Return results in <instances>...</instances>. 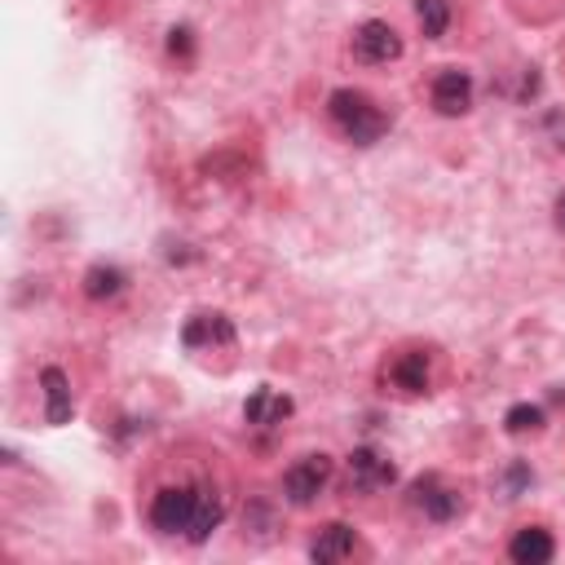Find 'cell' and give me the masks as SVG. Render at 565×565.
<instances>
[{"label": "cell", "instance_id": "6da1fadb", "mask_svg": "<svg viewBox=\"0 0 565 565\" xmlns=\"http://www.w3.org/2000/svg\"><path fill=\"white\" fill-rule=\"evenodd\" d=\"M327 115H331V124H335L353 146H371V141H380V137L388 132V115H384L362 88H335V93L327 97Z\"/></svg>", "mask_w": 565, "mask_h": 565}, {"label": "cell", "instance_id": "7a4b0ae2", "mask_svg": "<svg viewBox=\"0 0 565 565\" xmlns=\"http://www.w3.org/2000/svg\"><path fill=\"white\" fill-rule=\"evenodd\" d=\"M331 481V455L313 450V455H300L287 472H282V494L291 508H309Z\"/></svg>", "mask_w": 565, "mask_h": 565}, {"label": "cell", "instance_id": "3957f363", "mask_svg": "<svg viewBox=\"0 0 565 565\" xmlns=\"http://www.w3.org/2000/svg\"><path fill=\"white\" fill-rule=\"evenodd\" d=\"M406 499H411V508H419L428 521H450V516H459V512H463V494H459V490H450V486H441V477H437V472L415 477Z\"/></svg>", "mask_w": 565, "mask_h": 565}, {"label": "cell", "instance_id": "277c9868", "mask_svg": "<svg viewBox=\"0 0 565 565\" xmlns=\"http://www.w3.org/2000/svg\"><path fill=\"white\" fill-rule=\"evenodd\" d=\"M190 512H194V486H163L150 499V525L159 534H185Z\"/></svg>", "mask_w": 565, "mask_h": 565}, {"label": "cell", "instance_id": "5b68a950", "mask_svg": "<svg viewBox=\"0 0 565 565\" xmlns=\"http://www.w3.org/2000/svg\"><path fill=\"white\" fill-rule=\"evenodd\" d=\"M393 481H397V468H393L388 455H380V450H371V446H358V450L349 455V490L371 494V490H388Z\"/></svg>", "mask_w": 565, "mask_h": 565}, {"label": "cell", "instance_id": "8992f818", "mask_svg": "<svg viewBox=\"0 0 565 565\" xmlns=\"http://www.w3.org/2000/svg\"><path fill=\"white\" fill-rule=\"evenodd\" d=\"M353 53H358L362 62H371V66L393 62V57H402V35H397L388 22L371 18V22H362V26L353 31Z\"/></svg>", "mask_w": 565, "mask_h": 565}, {"label": "cell", "instance_id": "52a82bcc", "mask_svg": "<svg viewBox=\"0 0 565 565\" xmlns=\"http://www.w3.org/2000/svg\"><path fill=\"white\" fill-rule=\"evenodd\" d=\"M468 106H472V75L459 71V66H446V71L433 79V110L446 115V119H455V115H463Z\"/></svg>", "mask_w": 565, "mask_h": 565}, {"label": "cell", "instance_id": "ba28073f", "mask_svg": "<svg viewBox=\"0 0 565 565\" xmlns=\"http://www.w3.org/2000/svg\"><path fill=\"white\" fill-rule=\"evenodd\" d=\"M384 380H388L397 393H406V397L428 393V380H433V371H428V353H424V349L397 353V358L384 366Z\"/></svg>", "mask_w": 565, "mask_h": 565}, {"label": "cell", "instance_id": "9c48e42d", "mask_svg": "<svg viewBox=\"0 0 565 565\" xmlns=\"http://www.w3.org/2000/svg\"><path fill=\"white\" fill-rule=\"evenodd\" d=\"M291 411H296V402H291L287 393L269 388V384L252 388V397L243 402V419H247L252 428H278V424L291 415Z\"/></svg>", "mask_w": 565, "mask_h": 565}, {"label": "cell", "instance_id": "30bf717a", "mask_svg": "<svg viewBox=\"0 0 565 565\" xmlns=\"http://www.w3.org/2000/svg\"><path fill=\"white\" fill-rule=\"evenodd\" d=\"M221 521H225V499L216 494V486H194V512H190L185 539L190 543H207Z\"/></svg>", "mask_w": 565, "mask_h": 565}, {"label": "cell", "instance_id": "8fae6325", "mask_svg": "<svg viewBox=\"0 0 565 565\" xmlns=\"http://www.w3.org/2000/svg\"><path fill=\"white\" fill-rule=\"evenodd\" d=\"M181 344L185 349H203V344H234V322L225 313H190L181 327Z\"/></svg>", "mask_w": 565, "mask_h": 565}, {"label": "cell", "instance_id": "7c38bea8", "mask_svg": "<svg viewBox=\"0 0 565 565\" xmlns=\"http://www.w3.org/2000/svg\"><path fill=\"white\" fill-rule=\"evenodd\" d=\"M508 556H512L516 565H547V561L556 556V539H552L543 525H525V530H516V534L508 539Z\"/></svg>", "mask_w": 565, "mask_h": 565}, {"label": "cell", "instance_id": "4fadbf2b", "mask_svg": "<svg viewBox=\"0 0 565 565\" xmlns=\"http://www.w3.org/2000/svg\"><path fill=\"white\" fill-rule=\"evenodd\" d=\"M353 547H358V534H353V525H344V521H331V525H322V530L313 534V543H309V561H318V565H331V561H344Z\"/></svg>", "mask_w": 565, "mask_h": 565}, {"label": "cell", "instance_id": "5bb4252c", "mask_svg": "<svg viewBox=\"0 0 565 565\" xmlns=\"http://www.w3.org/2000/svg\"><path fill=\"white\" fill-rule=\"evenodd\" d=\"M40 388H44V419L49 424H66L75 402H71V380L62 366H44L40 371Z\"/></svg>", "mask_w": 565, "mask_h": 565}, {"label": "cell", "instance_id": "9a60e30c", "mask_svg": "<svg viewBox=\"0 0 565 565\" xmlns=\"http://www.w3.org/2000/svg\"><path fill=\"white\" fill-rule=\"evenodd\" d=\"M124 282H128V274H124L119 265H106V260L88 265L84 278H79V287H84L88 300H115V296L124 291Z\"/></svg>", "mask_w": 565, "mask_h": 565}, {"label": "cell", "instance_id": "2e32d148", "mask_svg": "<svg viewBox=\"0 0 565 565\" xmlns=\"http://www.w3.org/2000/svg\"><path fill=\"white\" fill-rule=\"evenodd\" d=\"M415 22H419V31L428 40L446 35V26H450V0H415Z\"/></svg>", "mask_w": 565, "mask_h": 565}, {"label": "cell", "instance_id": "e0dca14e", "mask_svg": "<svg viewBox=\"0 0 565 565\" xmlns=\"http://www.w3.org/2000/svg\"><path fill=\"white\" fill-rule=\"evenodd\" d=\"M503 428H508L512 437H521V433H539V428H543V411H539L534 402H516V406H508Z\"/></svg>", "mask_w": 565, "mask_h": 565}, {"label": "cell", "instance_id": "ac0fdd59", "mask_svg": "<svg viewBox=\"0 0 565 565\" xmlns=\"http://www.w3.org/2000/svg\"><path fill=\"white\" fill-rule=\"evenodd\" d=\"M168 53L181 57V62H190V57H194V26H185V22L172 26V31H168Z\"/></svg>", "mask_w": 565, "mask_h": 565}, {"label": "cell", "instance_id": "d6986e66", "mask_svg": "<svg viewBox=\"0 0 565 565\" xmlns=\"http://www.w3.org/2000/svg\"><path fill=\"white\" fill-rule=\"evenodd\" d=\"M530 481H534V472H530L521 459H516V463H508V477H503V499H516V494H521Z\"/></svg>", "mask_w": 565, "mask_h": 565}, {"label": "cell", "instance_id": "ffe728a7", "mask_svg": "<svg viewBox=\"0 0 565 565\" xmlns=\"http://www.w3.org/2000/svg\"><path fill=\"white\" fill-rule=\"evenodd\" d=\"M556 225H561V234H565V194L556 199Z\"/></svg>", "mask_w": 565, "mask_h": 565}]
</instances>
